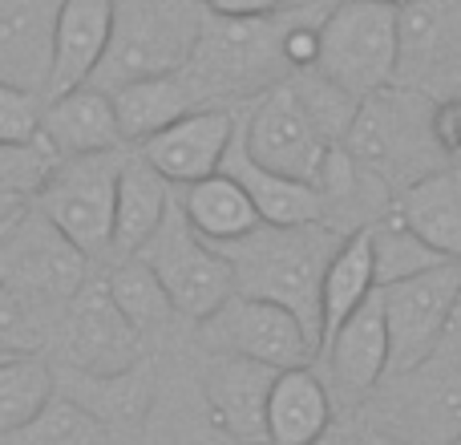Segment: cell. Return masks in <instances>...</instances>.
<instances>
[{
  "label": "cell",
  "instance_id": "1",
  "mask_svg": "<svg viewBox=\"0 0 461 445\" xmlns=\"http://www.w3.org/2000/svg\"><path fill=\"white\" fill-rule=\"evenodd\" d=\"M344 231L328 222H259L235 243H215L235 271V292L292 308L320 341V284Z\"/></svg>",
  "mask_w": 461,
  "mask_h": 445
},
{
  "label": "cell",
  "instance_id": "2",
  "mask_svg": "<svg viewBox=\"0 0 461 445\" xmlns=\"http://www.w3.org/2000/svg\"><path fill=\"white\" fill-rule=\"evenodd\" d=\"M324 13H276V16H219L207 8V24L194 57L186 61L183 77L199 105H227V102H255L271 86L292 77L284 57V37L300 16Z\"/></svg>",
  "mask_w": 461,
  "mask_h": 445
},
{
  "label": "cell",
  "instance_id": "3",
  "mask_svg": "<svg viewBox=\"0 0 461 445\" xmlns=\"http://www.w3.org/2000/svg\"><path fill=\"white\" fill-rule=\"evenodd\" d=\"M340 146L389 186L393 199L425 175L449 167L433 138V97L405 86L360 97L357 118Z\"/></svg>",
  "mask_w": 461,
  "mask_h": 445
},
{
  "label": "cell",
  "instance_id": "4",
  "mask_svg": "<svg viewBox=\"0 0 461 445\" xmlns=\"http://www.w3.org/2000/svg\"><path fill=\"white\" fill-rule=\"evenodd\" d=\"M207 24L203 0H113V29L89 86L113 89L142 77L183 73Z\"/></svg>",
  "mask_w": 461,
  "mask_h": 445
},
{
  "label": "cell",
  "instance_id": "5",
  "mask_svg": "<svg viewBox=\"0 0 461 445\" xmlns=\"http://www.w3.org/2000/svg\"><path fill=\"white\" fill-rule=\"evenodd\" d=\"M397 0H336L320 16V61L352 97H368L397 81Z\"/></svg>",
  "mask_w": 461,
  "mask_h": 445
},
{
  "label": "cell",
  "instance_id": "6",
  "mask_svg": "<svg viewBox=\"0 0 461 445\" xmlns=\"http://www.w3.org/2000/svg\"><path fill=\"white\" fill-rule=\"evenodd\" d=\"M89 279V255L49 215L29 207L0 239V284L37 316L65 308Z\"/></svg>",
  "mask_w": 461,
  "mask_h": 445
},
{
  "label": "cell",
  "instance_id": "7",
  "mask_svg": "<svg viewBox=\"0 0 461 445\" xmlns=\"http://www.w3.org/2000/svg\"><path fill=\"white\" fill-rule=\"evenodd\" d=\"M138 259L158 276L178 316L194 320V324L207 320L211 312H219L235 295V271H230L227 255L191 227L178 199L170 215L162 219V227L142 243Z\"/></svg>",
  "mask_w": 461,
  "mask_h": 445
},
{
  "label": "cell",
  "instance_id": "8",
  "mask_svg": "<svg viewBox=\"0 0 461 445\" xmlns=\"http://www.w3.org/2000/svg\"><path fill=\"white\" fill-rule=\"evenodd\" d=\"M126 150L77 154L57 159L45 186L37 191L32 207L49 215L89 259L110 251L113 239V199H118V175Z\"/></svg>",
  "mask_w": 461,
  "mask_h": 445
},
{
  "label": "cell",
  "instance_id": "9",
  "mask_svg": "<svg viewBox=\"0 0 461 445\" xmlns=\"http://www.w3.org/2000/svg\"><path fill=\"white\" fill-rule=\"evenodd\" d=\"M461 295V259H446L421 276L381 287L384 328H389V377L413 373L438 357ZM384 377V381H389Z\"/></svg>",
  "mask_w": 461,
  "mask_h": 445
},
{
  "label": "cell",
  "instance_id": "10",
  "mask_svg": "<svg viewBox=\"0 0 461 445\" xmlns=\"http://www.w3.org/2000/svg\"><path fill=\"white\" fill-rule=\"evenodd\" d=\"M199 341L211 352H230L271 368H300L320 357V341L292 308L243 292L199 320Z\"/></svg>",
  "mask_w": 461,
  "mask_h": 445
},
{
  "label": "cell",
  "instance_id": "11",
  "mask_svg": "<svg viewBox=\"0 0 461 445\" xmlns=\"http://www.w3.org/2000/svg\"><path fill=\"white\" fill-rule=\"evenodd\" d=\"M376 422L368 433L405 445H457L461 441V368L433 357L413 373L384 381ZM373 393V397H376Z\"/></svg>",
  "mask_w": 461,
  "mask_h": 445
},
{
  "label": "cell",
  "instance_id": "12",
  "mask_svg": "<svg viewBox=\"0 0 461 445\" xmlns=\"http://www.w3.org/2000/svg\"><path fill=\"white\" fill-rule=\"evenodd\" d=\"M239 138L259 167L312 186H316L320 170H324L328 154L336 146L316 126V118L303 110L292 81L271 86L267 94H259L247 105V114H239Z\"/></svg>",
  "mask_w": 461,
  "mask_h": 445
},
{
  "label": "cell",
  "instance_id": "13",
  "mask_svg": "<svg viewBox=\"0 0 461 445\" xmlns=\"http://www.w3.org/2000/svg\"><path fill=\"white\" fill-rule=\"evenodd\" d=\"M61 352L65 368L77 373H122V368L146 360V336L126 320V312L113 304L105 276H89L86 287L65 304Z\"/></svg>",
  "mask_w": 461,
  "mask_h": 445
},
{
  "label": "cell",
  "instance_id": "14",
  "mask_svg": "<svg viewBox=\"0 0 461 445\" xmlns=\"http://www.w3.org/2000/svg\"><path fill=\"white\" fill-rule=\"evenodd\" d=\"M324 381L340 405H368L389 377V328H384L381 287L320 344Z\"/></svg>",
  "mask_w": 461,
  "mask_h": 445
},
{
  "label": "cell",
  "instance_id": "15",
  "mask_svg": "<svg viewBox=\"0 0 461 445\" xmlns=\"http://www.w3.org/2000/svg\"><path fill=\"white\" fill-rule=\"evenodd\" d=\"M235 130H239V114L230 105H203V110H191L186 118H178L175 126L146 138L138 146V154L178 191V186H191L199 178L223 170V159L230 142H235Z\"/></svg>",
  "mask_w": 461,
  "mask_h": 445
},
{
  "label": "cell",
  "instance_id": "16",
  "mask_svg": "<svg viewBox=\"0 0 461 445\" xmlns=\"http://www.w3.org/2000/svg\"><path fill=\"white\" fill-rule=\"evenodd\" d=\"M279 368L259 365L230 352H211L207 368L199 377V393L211 422L219 425L227 441H267V397Z\"/></svg>",
  "mask_w": 461,
  "mask_h": 445
},
{
  "label": "cell",
  "instance_id": "17",
  "mask_svg": "<svg viewBox=\"0 0 461 445\" xmlns=\"http://www.w3.org/2000/svg\"><path fill=\"white\" fill-rule=\"evenodd\" d=\"M41 142L53 150V159L122 150L126 138H122L113 97L105 94V89L89 86V81L77 89L45 97V110H41Z\"/></svg>",
  "mask_w": 461,
  "mask_h": 445
},
{
  "label": "cell",
  "instance_id": "18",
  "mask_svg": "<svg viewBox=\"0 0 461 445\" xmlns=\"http://www.w3.org/2000/svg\"><path fill=\"white\" fill-rule=\"evenodd\" d=\"M57 393L73 397L86 405L94 417H102L113 433H142L154 413V368L146 360L122 368V373H77V368H61L57 373Z\"/></svg>",
  "mask_w": 461,
  "mask_h": 445
},
{
  "label": "cell",
  "instance_id": "19",
  "mask_svg": "<svg viewBox=\"0 0 461 445\" xmlns=\"http://www.w3.org/2000/svg\"><path fill=\"white\" fill-rule=\"evenodd\" d=\"M57 8L61 0H0V81L49 89Z\"/></svg>",
  "mask_w": 461,
  "mask_h": 445
},
{
  "label": "cell",
  "instance_id": "20",
  "mask_svg": "<svg viewBox=\"0 0 461 445\" xmlns=\"http://www.w3.org/2000/svg\"><path fill=\"white\" fill-rule=\"evenodd\" d=\"M113 29V0H61L53 29V65L45 97L77 89L94 77Z\"/></svg>",
  "mask_w": 461,
  "mask_h": 445
},
{
  "label": "cell",
  "instance_id": "21",
  "mask_svg": "<svg viewBox=\"0 0 461 445\" xmlns=\"http://www.w3.org/2000/svg\"><path fill=\"white\" fill-rule=\"evenodd\" d=\"M336 401L328 381L312 365L279 368L267 397V441L271 445H320L332 433Z\"/></svg>",
  "mask_w": 461,
  "mask_h": 445
},
{
  "label": "cell",
  "instance_id": "22",
  "mask_svg": "<svg viewBox=\"0 0 461 445\" xmlns=\"http://www.w3.org/2000/svg\"><path fill=\"white\" fill-rule=\"evenodd\" d=\"M175 207V186L142 159V154H130L122 162L118 175V199H113V239L110 251L113 255H138L142 243L162 227V219Z\"/></svg>",
  "mask_w": 461,
  "mask_h": 445
},
{
  "label": "cell",
  "instance_id": "23",
  "mask_svg": "<svg viewBox=\"0 0 461 445\" xmlns=\"http://www.w3.org/2000/svg\"><path fill=\"white\" fill-rule=\"evenodd\" d=\"M223 170L251 195L255 211H259L263 222H279V227H295V222H324V199L312 183H300V178H287L279 170H267L247 154L243 138L235 130V142H230Z\"/></svg>",
  "mask_w": 461,
  "mask_h": 445
},
{
  "label": "cell",
  "instance_id": "24",
  "mask_svg": "<svg viewBox=\"0 0 461 445\" xmlns=\"http://www.w3.org/2000/svg\"><path fill=\"white\" fill-rule=\"evenodd\" d=\"M393 207L438 255L461 259V167H441L405 186Z\"/></svg>",
  "mask_w": 461,
  "mask_h": 445
},
{
  "label": "cell",
  "instance_id": "25",
  "mask_svg": "<svg viewBox=\"0 0 461 445\" xmlns=\"http://www.w3.org/2000/svg\"><path fill=\"white\" fill-rule=\"evenodd\" d=\"M113 110H118V126L126 146H142L146 138H154L158 130L175 126L178 118H186L191 110H203L194 102L191 86L183 73H162V77H142L130 86L113 89Z\"/></svg>",
  "mask_w": 461,
  "mask_h": 445
},
{
  "label": "cell",
  "instance_id": "26",
  "mask_svg": "<svg viewBox=\"0 0 461 445\" xmlns=\"http://www.w3.org/2000/svg\"><path fill=\"white\" fill-rule=\"evenodd\" d=\"M175 199L183 207V215L191 219V227L211 243H235V239H243L247 231H255L263 222L251 195L227 170L199 178L191 186H178Z\"/></svg>",
  "mask_w": 461,
  "mask_h": 445
},
{
  "label": "cell",
  "instance_id": "27",
  "mask_svg": "<svg viewBox=\"0 0 461 445\" xmlns=\"http://www.w3.org/2000/svg\"><path fill=\"white\" fill-rule=\"evenodd\" d=\"M376 263H373V243H368V227L344 235V243L336 247L332 263L324 271L320 284V344L376 292Z\"/></svg>",
  "mask_w": 461,
  "mask_h": 445
},
{
  "label": "cell",
  "instance_id": "28",
  "mask_svg": "<svg viewBox=\"0 0 461 445\" xmlns=\"http://www.w3.org/2000/svg\"><path fill=\"white\" fill-rule=\"evenodd\" d=\"M57 397V368L41 352H0V438L21 433Z\"/></svg>",
  "mask_w": 461,
  "mask_h": 445
},
{
  "label": "cell",
  "instance_id": "29",
  "mask_svg": "<svg viewBox=\"0 0 461 445\" xmlns=\"http://www.w3.org/2000/svg\"><path fill=\"white\" fill-rule=\"evenodd\" d=\"M105 287H110L113 304L126 312V320L142 336L162 332V328L178 316L175 304H170V295H167V287L158 284V276H154L138 255H118L113 268L105 271Z\"/></svg>",
  "mask_w": 461,
  "mask_h": 445
},
{
  "label": "cell",
  "instance_id": "30",
  "mask_svg": "<svg viewBox=\"0 0 461 445\" xmlns=\"http://www.w3.org/2000/svg\"><path fill=\"white\" fill-rule=\"evenodd\" d=\"M368 243H373V263H376V284L389 287L397 279L421 276V271L446 263V255H438L405 219L397 215V207H389L381 219L368 222Z\"/></svg>",
  "mask_w": 461,
  "mask_h": 445
},
{
  "label": "cell",
  "instance_id": "31",
  "mask_svg": "<svg viewBox=\"0 0 461 445\" xmlns=\"http://www.w3.org/2000/svg\"><path fill=\"white\" fill-rule=\"evenodd\" d=\"M8 441L13 445H122V433H113L102 417H94L73 397L57 393V397Z\"/></svg>",
  "mask_w": 461,
  "mask_h": 445
},
{
  "label": "cell",
  "instance_id": "32",
  "mask_svg": "<svg viewBox=\"0 0 461 445\" xmlns=\"http://www.w3.org/2000/svg\"><path fill=\"white\" fill-rule=\"evenodd\" d=\"M53 162H57L53 150L41 138H32V142H0V191L37 199Z\"/></svg>",
  "mask_w": 461,
  "mask_h": 445
},
{
  "label": "cell",
  "instance_id": "33",
  "mask_svg": "<svg viewBox=\"0 0 461 445\" xmlns=\"http://www.w3.org/2000/svg\"><path fill=\"white\" fill-rule=\"evenodd\" d=\"M41 110H45V97L37 89L0 81V142H32V138H41Z\"/></svg>",
  "mask_w": 461,
  "mask_h": 445
},
{
  "label": "cell",
  "instance_id": "34",
  "mask_svg": "<svg viewBox=\"0 0 461 445\" xmlns=\"http://www.w3.org/2000/svg\"><path fill=\"white\" fill-rule=\"evenodd\" d=\"M37 312L29 304H21L5 284H0V352H32V344L41 341Z\"/></svg>",
  "mask_w": 461,
  "mask_h": 445
},
{
  "label": "cell",
  "instance_id": "35",
  "mask_svg": "<svg viewBox=\"0 0 461 445\" xmlns=\"http://www.w3.org/2000/svg\"><path fill=\"white\" fill-rule=\"evenodd\" d=\"M433 138L449 167H461V94L433 97Z\"/></svg>",
  "mask_w": 461,
  "mask_h": 445
},
{
  "label": "cell",
  "instance_id": "36",
  "mask_svg": "<svg viewBox=\"0 0 461 445\" xmlns=\"http://www.w3.org/2000/svg\"><path fill=\"white\" fill-rule=\"evenodd\" d=\"M219 16H276V13H303L320 8L324 0H203Z\"/></svg>",
  "mask_w": 461,
  "mask_h": 445
},
{
  "label": "cell",
  "instance_id": "37",
  "mask_svg": "<svg viewBox=\"0 0 461 445\" xmlns=\"http://www.w3.org/2000/svg\"><path fill=\"white\" fill-rule=\"evenodd\" d=\"M438 357L461 368V295H457V304H454V316H449L446 336H441V349H438Z\"/></svg>",
  "mask_w": 461,
  "mask_h": 445
},
{
  "label": "cell",
  "instance_id": "38",
  "mask_svg": "<svg viewBox=\"0 0 461 445\" xmlns=\"http://www.w3.org/2000/svg\"><path fill=\"white\" fill-rule=\"evenodd\" d=\"M29 207H32V199H24V195H8V191H0V227H13V222L21 219Z\"/></svg>",
  "mask_w": 461,
  "mask_h": 445
},
{
  "label": "cell",
  "instance_id": "39",
  "mask_svg": "<svg viewBox=\"0 0 461 445\" xmlns=\"http://www.w3.org/2000/svg\"><path fill=\"white\" fill-rule=\"evenodd\" d=\"M365 445H405V441H393V438H381V433H365Z\"/></svg>",
  "mask_w": 461,
  "mask_h": 445
},
{
  "label": "cell",
  "instance_id": "40",
  "mask_svg": "<svg viewBox=\"0 0 461 445\" xmlns=\"http://www.w3.org/2000/svg\"><path fill=\"white\" fill-rule=\"evenodd\" d=\"M320 445H348V441H344V438H332V433H328V438L320 441Z\"/></svg>",
  "mask_w": 461,
  "mask_h": 445
},
{
  "label": "cell",
  "instance_id": "41",
  "mask_svg": "<svg viewBox=\"0 0 461 445\" xmlns=\"http://www.w3.org/2000/svg\"><path fill=\"white\" fill-rule=\"evenodd\" d=\"M243 445H271V441H243Z\"/></svg>",
  "mask_w": 461,
  "mask_h": 445
},
{
  "label": "cell",
  "instance_id": "42",
  "mask_svg": "<svg viewBox=\"0 0 461 445\" xmlns=\"http://www.w3.org/2000/svg\"><path fill=\"white\" fill-rule=\"evenodd\" d=\"M5 231H8V227H0V239H5Z\"/></svg>",
  "mask_w": 461,
  "mask_h": 445
},
{
  "label": "cell",
  "instance_id": "43",
  "mask_svg": "<svg viewBox=\"0 0 461 445\" xmlns=\"http://www.w3.org/2000/svg\"><path fill=\"white\" fill-rule=\"evenodd\" d=\"M397 5H405V0H397Z\"/></svg>",
  "mask_w": 461,
  "mask_h": 445
},
{
  "label": "cell",
  "instance_id": "44",
  "mask_svg": "<svg viewBox=\"0 0 461 445\" xmlns=\"http://www.w3.org/2000/svg\"><path fill=\"white\" fill-rule=\"evenodd\" d=\"M0 441H5V438H0Z\"/></svg>",
  "mask_w": 461,
  "mask_h": 445
}]
</instances>
